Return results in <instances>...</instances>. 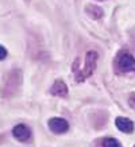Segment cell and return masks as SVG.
<instances>
[{"label": "cell", "instance_id": "6da1fadb", "mask_svg": "<svg viewBox=\"0 0 135 147\" xmlns=\"http://www.w3.org/2000/svg\"><path fill=\"white\" fill-rule=\"evenodd\" d=\"M20 85H22V71L18 69L11 70L5 77V81L3 84V88H1V93L4 97L14 96L19 90Z\"/></svg>", "mask_w": 135, "mask_h": 147}, {"label": "cell", "instance_id": "7a4b0ae2", "mask_svg": "<svg viewBox=\"0 0 135 147\" xmlns=\"http://www.w3.org/2000/svg\"><path fill=\"white\" fill-rule=\"evenodd\" d=\"M96 62H97V53H96L95 50L88 51L85 55V66H84L82 70L78 71L76 74V81L82 82L86 77H89L90 74L93 73L95 69H96Z\"/></svg>", "mask_w": 135, "mask_h": 147}, {"label": "cell", "instance_id": "3957f363", "mask_svg": "<svg viewBox=\"0 0 135 147\" xmlns=\"http://www.w3.org/2000/svg\"><path fill=\"white\" fill-rule=\"evenodd\" d=\"M116 66L123 73L135 70V58L127 51H120L116 58Z\"/></svg>", "mask_w": 135, "mask_h": 147}, {"label": "cell", "instance_id": "277c9868", "mask_svg": "<svg viewBox=\"0 0 135 147\" xmlns=\"http://www.w3.org/2000/svg\"><path fill=\"white\" fill-rule=\"evenodd\" d=\"M49 128L53 131L54 134H63L66 132L68 128H69V124L65 119H61V117H53L49 120Z\"/></svg>", "mask_w": 135, "mask_h": 147}, {"label": "cell", "instance_id": "5b68a950", "mask_svg": "<svg viewBox=\"0 0 135 147\" xmlns=\"http://www.w3.org/2000/svg\"><path fill=\"white\" fill-rule=\"evenodd\" d=\"M12 135H14V138L20 140V142H27L28 139L31 138V131H30V128H28L27 125L18 124L14 127Z\"/></svg>", "mask_w": 135, "mask_h": 147}, {"label": "cell", "instance_id": "8992f818", "mask_svg": "<svg viewBox=\"0 0 135 147\" xmlns=\"http://www.w3.org/2000/svg\"><path fill=\"white\" fill-rule=\"evenodd\" d=\"M115 124H116V127L120 129L122 132L130 134V132L134 131V123L130 119H127V117H117L115 120Z\"/></svg>", "mask_w": 135, "mask_h": 147}, {"label": "cell", "instance_id": "52a82bcc", "mask_svg": "<svg viewBox=\"0 0 135 147\" xmlns=\"http://www.w3.org/2000/svg\"><path fill=\"white\" fill-rule=\"evenodd\" d=\"M50 93L54 94V96H59V97H63L68 94V86L65 85V82L61 80H57L53 84L51 89H50Z\"/></svg>", "mask_w": 135, "mask_h": 147}, {"label": "cell", "instance_id": "ba28073f", "mask_svg": "<svg viewBox=\"0 0 135 147\" xmlns=\"http://www.w3.org/2000/svg\"><path fill=\"white\" fill-rule=\"evenodd\" d=\"M86 13L93 19H100L104 15L103 9L100 8V7H97V5H93V4L86 5Z\"/></svg>", "mask_w": 135, "mask_h": 147}, {"label": "cell", "instance_id": "9c48e42d", "mask_svg": "<svg viewBox=\"0 0 135 147\" xmlns=\"http://www.w3.org/2000/svg\"><path fill=\"white\" fill-rule=\"evenodd\" d=\"M103 147H122V146H120V143L117 142L116 139H113V138H107V139H104Z\"/></svg>", "mask_w": 135, "mask_h": 147}, {"label": "cell", "instance_id": "30bf717a", "mask_svg": "<svg viewBox=\"0 0 135 147\" xmlns=\"http://www.w3.org/2000/svg\"><path fill=\"white\" fill-rule=\"evenodd\" d=\"M5 57H7V50L3 46H0V61H3Z\"/></svg>", "mask_w": 135, "mask_h": 147}, {"label": "cell", "instance_id": "8fae6325", "mask_svg": "<svg viewBox=\"0 0 135 147\" xmlns=\"http://www.w3.org/2000/svg\"><path fill=\"white\" fill-rule=\"evenodd\" d=\"M128 104H130V107H131V108H135V93L131 94L130 100H128Z\"/></svg>", "mask_w": 135, "mask_h": 147}]
</instances>
